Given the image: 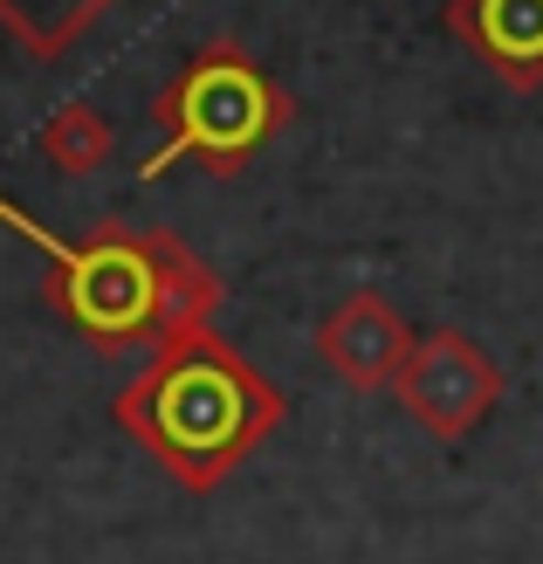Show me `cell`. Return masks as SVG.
Listing matches in <instances>:
<instances>
[{"mask_svg":"<svg viewBox=\"0 0 543 564\" xmlns=\"http://www.w3.org/2000/svg\"><path fill=\"white\" fill-rule=\"evenodd\" d=\"M124 427L186 489H214L241 455H254L282 427V392L214 330H186L124 392Z\"/></svg>","mask_w":543,"mask_h":564,"instance_id":"6da1fadb","label":"cell"},{"mask_svg":"<svg viewBox=\"0 0 543 564\" xmlns=\"http://www.w3.org/2000/svg\"><path fill=\"white\" fill-rule=\"evenodd\" d=\"M14 228L55 262V296H63V310L97 337V345H138V337H152V330H180L186 337L214 310V275H199L193 256H180L173 241L97 235V241L63 248L55 235L28 228V220H14Z\"/></svg>","mask_w":543,"mask_h":564,"instance_id":"7a4b0ae2","label":"cell"},{"mask_svg":"<svg viewBox=\"0 0 543 564\" xmlns=\"http://www.w3.org/2000/svg\"><path fill=\"white\" fill-rule=\"evenodd\" d=\"M159 118H165V145L145 159V180H159L180 159H199L207 173H241L254 152H269L290 131L296 97L254 69L235 42H214L159 97Z\"/></svg>","mask_w":543,"mask_h":564,"instance_id":"3957f363","label":"cell"},{"mask_svg":"<svg viewBox=\"0 0 543 564\" xmlns=\"http://www.w3.org/2000/svg\"><path fill=\"white\" fill-rule=\"evenodd\" d=\"M392 392H399V406H406V420H420L426 434L461 441V434H475L481 420L496 413L502 365L481 351L468 330L441 324V330L413 337V351H406V365H399Z\"/></svg>","mask_w":543,"mask_h":564,"instance_id":"277c9868","label":"cell"},{"mask_svg":"<svg viewBox=\"0 0 543 564\" xmlns=\"http://www.w3.org/2000/svg\"><path fill=\"white\" fill-rule=\"evenodd\" d=\"M413 351V324L399 317V303L379 290H351L345 303L317 324V358L330 365L351 392H379L399 379V365Z\"/></svg>","mask_w":543,"mask_h":564,"instance_id":"5b68a950","label":"cell"},{"mask_svg":"<svg viewBox=\"0 0 543 564\" xmlns=\"http://www.w3.org/2000/svg\"><path fill=\"white\" fill-rule=\"evenodd\" d=\"M447 28L509 90L543 83V0H447Z\"/></svg>","mask_w":543,"mask_h":564,"instance_id":"8992f818","label":"cell"},{"mask_svg":"<svg viewBox=\"0 0 543 564\" xmlns=\"http://www.w3.org/2000/svg\"><path fill=\"white\" fill-rule=\"evenodd\" d=\"M104 8H110V0H0V14L14 21V35L28 48H42V55H55L63 42H76Z\"/></svg>","mask_w":543,"mask_h":564,"instance_id":"52a82bcc","label":"cell"}]
</instances>
